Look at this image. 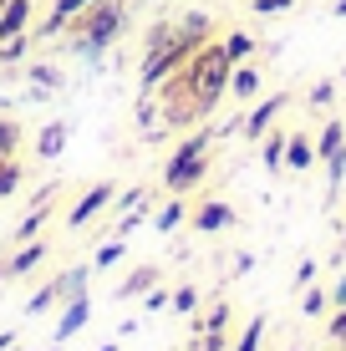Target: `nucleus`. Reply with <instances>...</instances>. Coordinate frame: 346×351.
Returning <instances> with one entry per match:
<instances>
[{
    "label": "nucleus",
    "instance_id": "nucleus-1",
    "mask_svg": "<svg viewBox=\"0 0 346 351\" xmlns=\"http://www.w3.org/2000/svg\"><path fill=\"white\" fill-rule=\"evenodd\" d=\"M123 31H127V5H123V0H97V5H87L66 26L71 51H77V56H102Z\"/></svg>",
    "mask_w": 346,
    "mask_h": 351
},
{
    "label": "nucleus",
    "instance_id": "nucleus-2",
    "mask_svg": "<svg viewBox=\"0 0 346 351\" xmlns=\"http://www.w3.org/2000/svg\"><path fill=\"white\" fill-rule=\"evenodd\" d=\"M209 148H214V128L188 132V138L169 153V163H163V189L169 193H188V189L204 184L209 178Z\"/></svg>",
    "mask_w": 346,
    "mask_h": 351
},
{
    "label": "nucleus",
    "instance_id": "nucleus-3",
    "mask_svg": "<svg viewBox=\"0 0 346 351\" xmlns=\"http://www.w3.org/2000/svg\"><path fill=\"white\" fill-rule=\"evenodd\" d=\"M87 280H92V265H71L66 275H56V280H46L36 295L26 300V316H41V311H51V306H66V300H77V295H87Z\"/></svg>",
    "mask_w": 346,
    "mask_h": 351
},
{
    "label": "nucleus",
    "instance_id": "nucleus-4",
    "mask_svg": "<svg viewBox=\"0 0 346 351\" xmlns=\"http://www.w3.org/2000/svg\"><path fill=\"white\" fill-rule=\"evenodd\" d=\"M291 107V92H265V97H255L249 102V112L240 117V138H249V143H260L270 128L280 123V112Z\"/></svg>",
    "mask_w": 346,
    "mask_h": 351
},
{
    "label": "nucleus",
    "instance_id": "nucleus-5",
    "mask_svg": "<svg viewBox=\"0 0 346 351\" xmlns=\"http://www.w3.org/2000/svg\"><path fill=\"white\" fill-rule=\"evenodd\" d=\"M56 199H62V189H56V184L36 189V199H31L26 219H21L16 229H10V250H16V245H26V239H36V234H41L46 224H51V214H56Z\"/></svg>",
    "mask_w": 346,
    "mask_h": 351
},
{
    "label": "nucleus",
    "instance_id": "nucleus-6",
    "mask_svg": "<svg viewBox=\"0 0 346 351\" xmlns=\"http://www.w3.org/2000/svg\"><path fill=\"white\" fill-rule=\"evenodd\" d=\"M112 199H117V184H112V178L92 184V189H87V193H82V199L66 209V229H87V224H92V219H97V214L107 209V204H112Z\"/></svg>",
    "mask_w": 346,
    "mask_h": 351
},
{
    "label": "nucleus",
    "instance_id": "nucleus-7",
    "mask_svg": "<svg viewBox=\"0 0 346 351\" xmlns=\"http://www.w3.org/2000/svg\"><path fill=\"white\" fill-rule=\"evenodd\" d=\"M46 255H51V239L46 234H36V239H26V245H16L5 260H0V275H10V280H21V275H31L36 265H41Z\"/></svg>",
    "mask_w": 346,
    "mask_h": 351
},
{
    "label": "nucleus",
    "instance_id": "nucleus-8",
    "mask_svg": "<svg viewBox=\"0 0 346 351\" xmlns=\"http://www.w3.org/2000/svg\"><path fill=\"white\" fill-rule=\"evenodd\" d=\"M188 224H194L199 234H219V229L240 224V214H234V204H224V199H204L199 209H188Z\"/></svg>",
    "mask_w": 346,
    "mask_h": 351
},
{
    "label": "nucleus",
    "instance_id": "nucleus-9",
    "mask_svg": "<svg viewBox=\"0 0 346 351\" xmlns=\"http://www.w3.org/2000/svg\"><path fill=\"white\" fill-rule=\"evenodd\" d=\"M87 5H97V0H51V16H46L31 36H36V41H51V36H62V31H66Z\"/></svg>",
    "mask_w": 346,
    "mask_h": 351
},
{
    "label": "nucleus",
    "instance_id": "nucleus-10",
    "mask_svg": "<svg viewBox=\"0 0 346 351\" xmlns=\"http://www.w3.org/2000/svg\"><path fill=\"white\" fill-rule=\"evenodd\" d=\"M316 163H321V158H316V138L291 128V143H285V168H291V173H311Z\"/></svg>",
    "mask_w": 346,
    "mask_h": 351
},
{
    "label": "nucleus",
    "instance_id": "nucleus-11",
    "mask_svg": "<svg viewBox=\"0 0 346 351\" xmlns=\"http://www.w3.org/2000/svg\"><path fill=\"white\" fill-rule=\"evenodd\" d=\"M87 321H92V295H77V300H66V306H62V321H56L51 336H56V341H71Z\"/></svg>",
    "mask_w": 346,
    "mask_h": 351
},
{
    "label": "nucleus",
    "instance_id": "nucleus-12",
    "mask_svg": "<svg viewBox=\"0 0 346 351\" xmlns=\"http://www.w3.org/2000/svg\"><path fill=\"white\" fill-rule=\"evenodd\" d=\"M31 16H36V0H5V10H0V41L26 36L31 31Z\"/></svg>",
    "mask_w": 346,
    "mask_h": 351
},
{
    "label": "nucleus",
    "instance_id": "nucleus-13",
    "mask_svg": "<svg viewBox=\"0 0 346 351\" xmlns=\"http://www.w3.org/2000/svg\"><path fill=\"white\" fill-rule=\"evenodd\" d=\"M230 97H240V102H255V97H265V77H260L255 62H240L230 71Z\"/></svg>",
    "mask_w": 346,
    "mask_h": 351
},
{
    "label": "nucleus",
    "instance_id": "nucleus-14",
    "mask_svg": "<svg viewBox=\"0 0 346 351\" xmlns=\"http://www.w3.org/2000/svg\"><path fill=\"white\" fill-rule=\"evenodd\" d=\"M163 280V270L158 265H133V270H127V280L112 290V300H133V295H148L153 285Z\"/></svg>",
    "mask_w": 346,
    "mask_h": 351
},
{
    "label": "nucleus",
    "instance_id": "nucleus-15",
    "mask_svg": "<svg viewBox=\"0 0 346 351\" xmlns=\"http://www.w3.org/2000/svg\"><path fill=\"white\" fill-rule=\"evenodd\" d=\"M341 148H346V123H341V117H331V123L316 132V158H321V163H331Z\"/></svg>",
    "mask_w": 346,
    "mask_h": 351
},
{
    "label": "nucleus",
    "instance_id": "nucleus-16",
    "mask_svg": "<svg viewBox=\"0 0 346 351\" xmlns=\"http://www.w3.org/2000/svg\"><path fill=\"white\" fill-rule=\"evenodd\" d=\"M285 143H291V128H270L265 138H260V158H265L270 173H280V168H285Z\"/></svg>",
    "mask_w": 346,
    "mask_h": 351
},
{
    "label": "nucleus",
    "instance_id": "nucleus-17",
    "mask_svg": "<svg viewBox=\"0 0 346 351\" xmlns=\"http://www.w3.org/2000/svg\"><path fill=\"white\" fill-rule=\"evenodd\" d=\"M62 148H66V123H46L41 132H36V158H62Z\"/></svg>",
    "mask_w": 346,
    "mask_h": 351
},
{
    "label": "nucleus",
    "instance_id": "nucleus-18",
    "mask_svg": "<svg viewBox=\"0 0 346 351\" xmlns=\"http://www.w3.org/2000/svg\"><path fill=\"white\" fill-rule=\"evenodd\" d=\"M178 224H188V204H184V193H173V199L163 204L158 214H153V229H158V234H173Z\"/></svg>",
    "mask_w": 346,
    "mask_h": 351
},
{
    "label": "nucleus",
    "instance_id": "nucleus-19",
    "mask_svg": "<svg viewBox=\"0 0 346 351\" xmlns=\"http://www.w3.org/2000/svg\"><path fill=\"white\" fill-rule=\"evenodd\" d=\"M219 46H224V56H230V66H240V62H255V36H249V31H230Z\"/></svg>",
    "mask_w": 346,
    "mask_h": 351
},
{
    "label": "nucleus",
    "instance_id": "nucleus-20",
    "mask_svg": "<svg viewBox=\"0 0 346 351\" xmlns=\"http://www.w3.org/2000/svg\"><path fill=\"white\" fill-rule=\"evenodd\" d=\"M173 31H178V36H194V41H214V21L204 16V10H188V16H178Z\"/></svg>",
    "mask_w": 346,
    "mask_h": 351
},
{
    "label": "nucleus",
    "instance_id": "nucleus-21",
    "mask_svg": "<svg viewBox=\"0 0 346 351\" xmlns=\"http://www.w3.org/2000/svg\"><path fill=\"white\" fill-rule=\"evenodd\" d=\"M21 143H26V128H21L16 117H0V158H16Z\"/></svg>",
    "mask_w": 346,
    "mask_h": 351
},
{
    "label": "nucleus",
    "instance_id": "nucleus-22",
    "mask_svg": "<svg viewBox=\"0 0 346 351\" xmlns=\"http://www.w3.org/2000/svg\"><path fill=\"white\" fill-rule=\"evenodd\" d=\"M123 260H127V245H123V234H112L97 255H92V270H112V265H123Z\"/></svg>",
    "mask_w": 346,
    "mask_h": 351
},
{
    "label": "nucleus",
    "instance_id": "nucleus-23",
    "mask_svg": "<svg viewBox=\"0 0 346 351\" xmlns=\"http://www.w3.org/2000/svg\"><path fill=\"white\" fill-rule=\"evenodd\" d=\"M21 184H26V168H21L16 158H0V199L21 193Z\"/></svg>",
    "mask_w": 346,
    "mask_h": 351
},
{
    "label": "nucleus",
    "instance_id": "nucleus-24",
    "mask_svg": "<svg viewBox=\"0 0 346 351\" xmlns=\"http://www.w3.org/2000/svg\"><path fill=\"white\" fill-rule=\"evenodd\" d=\"M31 41L36 36H10V41H0V66H16V62H26V51H31Z\"/></svg>",
    "mask_w": 346,
    "mask_h": 351
},
{
    "label": "nucleus",
    "instance_id": "nucleus-25",
    "mask_svg": "<svg viewBox=\"0 0 346 351\" xmlns=\"http://www.w3.org/2000/svg\"><path fill=\"white\" fill-rule=\"evenodd\" d=\"M265 316H255V321H249L245 326V331H240V341H234V351H260V346H265Z\"/></svg>",
    "mask_w": 346,
    "mask_h": 351
},
{
    "label": "nucleus",
    "instance_id": "nucleus-26",
    "mask_svg": "<svg viewBox=\"0 0 346 351\" xmlns=\"http://www.w3.org/2000/svg\"><path fill=\"white\" fill-rule=\"evenodd\" d=\"M199 300H204V295H199V290H194V285H178V290H173V300H169V306L178 311V316H194V311H199Z\"/></svg>",
    "mask_w": 346,
    "mask_h": 351
},
{
    "label": "nucleus",
    "instance_id": "nucleus-27",
    "mask_svg": "<svg viewBox=\"0 0 346 351\" xmlns=\"http://www.w3.org/2000/svg\"><path fill=\"white\" fill-rule=\"evenodd\" d=\"M301 311H306V316H326V311H331V290H306V295H301Z\"/></svg>",
    "mask_w": 346,
    "mask_h": 351
},
{
    "label": "nucleus",
    "instance_id": "nucleus-28",
    "mask_svg": "<svg viewBox=\"0 0 346 351\" xmlns=\"http://www.w3.org/2000/svg\"><path fill=\"white\" fill-rule=\"evenodd\" d=\"M26 77L36 82V87H56V82H62V71H56V66H46V62H31Z\"/></svg>",
    "mask_w": 346,
    "mask_h": 351
},
{
    "label": "nucleus",
    "instance_id": "nucleus-29",
    "mask_svg": "<svg viewBox=\"0 0 346 351\" xmlns=\"http://www.w3.org/2000/svg\"><path fill=\"white\" fill-rule=\"evenodd\" d=\"M306 102H311V107H331V102H336V82H316V87L306 92Z\"/></svg>",
    "mask_w": 346,
    "mask_h": 351
},
{
    "label": "nucleus",
    "instance_id": "nucleus-30",
    "mask_svg": "<svg viewBox=\"0 0 346 351\" xmlns=\"http://www.w3.org/2000/svg\"><path fill=\"white\" fill-rule=\"evenodd\" d=\"M291 5H295V0H249V10H255V16H285Z\"/></svg>",
    "mask_w": 346,
    "mask_h": 351
},
{
    "label": "nucleus",
    "instance_id": "nucleus-31",
    "mask_svg": "<svg viewBox=\"0 0 346 351\" xmlns=\"http://www.w3.org/2000/svg\"><path fill=\"white\" fill-rule=\"evenodd\" d=\"M326 336H331L336 346H346V306H341V311H331V326H326Z\"/></svg>",
    "mask_w": 346,
    "mask_h": 351
},
{
    "label": "nucleus",
    "instance_id": "nucleus-32",
    "mask_svg": "<svg viewBox=\"0 0 346 351\" xmlns=\"http://www.w3.org/2000/svg\"><path fill=\"white\" fill-rule=\"evenodd\" d=\"M169 300H173V290H163V285H153V290H148V295H143V306H148V311H163V306H169Z\"/></svg>",
    "mask_w": 346,
    "mask_h": 351
},
{
    "label": "nucleus",
    "instance_id": "nucleus-33",
    "mask_svg": "<svg viewBox=\"0 0 346 351\" xmlns=\"http://www.w3.org/2000/svg\"><path fill=\"white\" fill-rule=\"evenodd\" d=\"M316 280V260H301L295 265V285H311Z\"/></svg>",
    "mask_w": 346,
    "mask_h": 351
},
{
    "label": "nucleus",
    "instance_id": "nucleus-34",
    "mask_svg": "<svg viewBox=\"0 0 346 351\" xmlns=\"http://www.w3.org/2000/svg\"><path fill=\"white\" fill-rule=\"evenodd\" d=\"M341 306H346V275L331 285V311H341Z\"/></svg>",
    "mask_w": 346,
    "mask_h": 351
},
{
    "label": "nucleus",
    "instance_id": "nucleus-35",
    "mask_svg": "<svg viewBox=\"0 0 346 351\" xmlns=\"http://www.w3.org/2000/svg\"><path fill=\"white\" fill-rule=\"evenodd\" d=\"M16 346V331H0V351H10Z\"/></svg>",
    "mask_w": 346,
    "mask_h": 351
},
{
    "label": "nucleus",
    "instance_id": "nucleus-36",
    "mask_svg": "<svg viewBox=\"0 0 346 351\" xmlns=\"http://www.w3.org/2000/svg\"><path fill=\"white\" fill-rule=\"evenodd\" d=\"M336 16H346V0H336Z\"/></svg>",
    "mask_w": 346,
    "mask_h": 351
},
{
    "label": "nucleus",
    "instance_id": "nucleus-37",
    "mask_svg": "<svg viewBox=\"0 0 346 351\" xmlns=\"http://www.w3.org/2000/svg\"><path fill=\"white\" fill-rule=\"evenodd\" d=\"M97 351H117V341H107V346H97Z\"/></svg>",
    "mask_w": 346,
    "mask_h": 351
},
{
    "label": "nucleus",
    "instance_id": "nucleus-38",
    "mask_svg": "<svg viewBox=\"0 0 346 351\" xmlns=\"http://www.w3.org/2000/svg\"><path fill=\"white\" fill-rule=\"evenodd\" d=\"M341 250H346V234H341Z\"/></svg>",
    "mask_w": 346,
    "mask_h": 351
},
{
    "label": "nucleus",
    "instance_id": "nucleus-39",
    "mask_svg": "<svg viewBox=\"0 0 346 351\" xmlns=\"http://www.w3.org/2000/svg\"><path fill=\"white\" fill-rule=\"evenodd\" d=\"M0 10H5V0H0Z\"/></svg>",
    "mask_w": 346,
    "mask_h": 351
},
{
    "label": "nucleus",
    "instance_id": "nucleus-40",
    "mask_svg": "<svg viewBox=\"0 0 346 351\" xmlns=\"http://www.w3.org/2000/svg\"><path fill=\"white\" fill-rule=\"evenodd\" d=\"M10 351H16V346H10Z\"/></svg>",
    "mask_w": 346,
    "mask_h": 351
}]
</instances>
